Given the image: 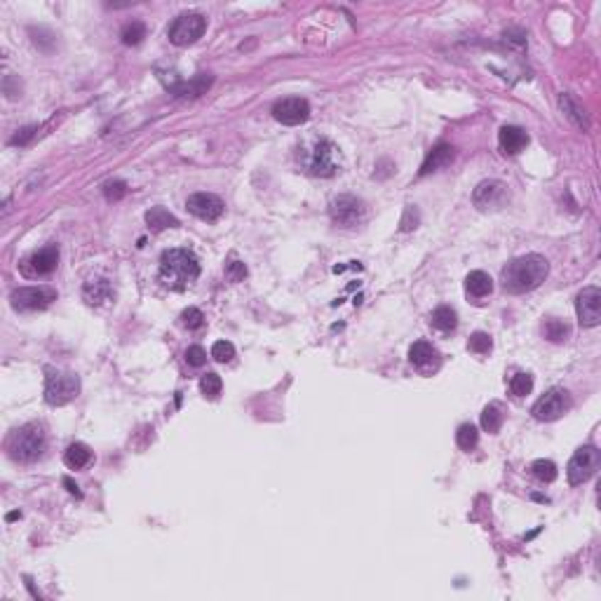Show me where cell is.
<instances>
[{"mask_svg":"<svg viewBox=\"0 0 601 601\" xmlns=\"http://www.w3.org/2000/svg\"><path fill=\"white\" fill-rule=\"evenodd\" d=\"M547 273H550V264L541 254H526L510 261L503 273H500V282L507 294H526L534 291L536 287H541L545 282Z\"/></svg>","mask_w":601,"mask_h":601,"instance_id":"obj_1","label":"cell"},{"mask_svg":"<svg viewBox=\"0 0 601 601\" xmlns=\"http://www.w3.org/2000/svg\"><path fill=\"white\" fill-rule=\"evenodd\" d=\"M200 277V261L188 249H167L160 256V280L165 287L183 291Z\"/></svg>","mask_w":601,"mask_h":601,"instance_id":"obj_2","label":"cell"},{"mask_svg":"<svg viewBox=\"0 0 601 601\" xmlns=\"http://www.w3.org/2000/svg\"><path fill=\"white\" fill-rule=\"evenodd\" d=\"M45 444H48V437H45V428L40 423H26V426L12 430L5 442V449L17 463H33L43 456Z\"/></svg>","mask_w":601,"mask_h":601,"instance_id":"obj_3","label":"cell"},{"mask_svg":"<svg viewBox=\"0 0 601 601\" xmlns=\"http://www.w3.org/2000/svg\"><path fill=\"white\" fill-rule=\"evenodd\" d=\"M80 392V381L75 374L68 372H48L45 379V402L50 406H64L68 402H73Z\"/></svg>","mask_w":601,"mask_h":601,"instance_id":"obj_4","label":"cell"},{"mask_svg":"<svg viewBox=\"0 0 601 601\" xmlns=\"http://www.w3.org/2000/svg\"><path fill=\"white\" fill-rule=\"evenodd\" d=\"M308 169H310V174L322 176V179L334 176L341 169V151H338V146L329 141V139H322V141L315 144L310 160H308Z\"/></svg>","mask_w":601,"mask_h":601,"instance_id":"obj_5","label":"cell"},{"mask_svg":"<svg viewBox=\"0 0 601 601\" xmlns=\"http://www.w3.org/2000/svg\"><path fill=\"white\" fill-rule=\"evenodd\" d=\"M599 463H601V453L597 446H580V449L573 453V458L568 460V467H566L568 484H571V487L585 484L599 470Z\"/></svg>","mask_w":601,"mask_h":601,"instance_id":"obj_6","label":"cell"},{"mask_svg":"<svg viewBox=\"0 0 601 601\" xmlns=\"http://www.w3.org/2000/svg\"><path fill=\"white\" fill-rule=\"evenodd\" d=\"M207 28V19L202 14L197 12H188V14H181V17H176L172 24H169V43H174L176 48H186V45L195 43L197 38H202Z\"/></svg>","mask_w":601,"mask_h":601,"instance_id":"obj_7","label":"cell"},{"mask_svg":"<svg viewBox=\"0 0 601 601\" xmlns=\"http://www.w3.org/2000/svg\"><path fill=\"white\" fill-rule=\"evenodd\" d=\"M329 214H331V221L338 223V226L352 228L367 219V205L355 195H338L331 200Z\"/></svg>","mask_w":601,"mask_h":601,"instance_id":"obj_8","label":"cell"},{"mask_svg":"<svg viewBox=\"0 0 601 601\" xmlns=\"http://www.w3.org/2000/svg\"><path fill=\"white\" fill-rule=\"evenodd\" d=\"M571 395H568L566 390H561V388H552L550 392H545V395L538 399V402L534 404V413L538 421H545V423H550V421H557L561 418L568 409H571Z\"/></svg>","mask_w":601,"mask_h":601,"instance_id":"obj_9","label":"cell"},{"mask_svg":"<svg viewBox=\"0 0 601 601\" xmlns=\"http://www.w3.org/2000/svg\"><path fill=\"white\" fill-rule=\"evenodd\" d=\"M12 308L19 313H31V310H43L48 308L52 300H57V291L52 287H21L12 291Z\"/></svg>","mask_w":601,"mask_h":601,"instance_id":"obj_10","label":"cell"},{"mask_svg":"<svg viewBox=\"0 0 601 601\" xmlns=\"http://www.w3.org/2000/svg\"><path fill=\"white\" fill-rule=\"evenodd\" d=\"M273 118L287 127H296L310 118V104L300 97H287L273 106Z\"/></svg>","mask_w":601,"mask_h":601,"instance_id":"obj_11","label":"cell"},{"mask_svg":"<svg viewBox=\"0 0 601 601\" xmlns=\"http://www.w3.org/2000/svg\"><path fill=\"white\" fill-rule=\"evenodd\" d=\"M186 210L193 214V217L202 219V221H217L223 217V200L214 193H193V195L186 200Z\"/></svg>","mask_w":601,"mask_h":601,"instance_id":"obj_12","label":"cell"},{"mask_svg":"<svg viewBox=\"0 0 601 601\" xmlns=\"http://www.w3.org/2000/svg\"><path fill=\"white\" fill-rule=\"evenodd\" d=\"M575 313L583 327H597L601 322V291L597 287H585L575 298Z\"/></svg>","mask_w":601,"mask_h":601,"instance_id":"obj_13","label":"cell"},{"mask_svg":"<svg viewBox=\"0 0 601 601\" xmlns=\"http://www.w3.org/2000/svg\"><path fill=\"white\" fill-rule=\"evenodd\" d=\"M475 205L480 207L482 212H489V210H500L505 202H507V186L503 181H482L480 186L475 188Z\"/></svg>","mask_w":601,"mask_h":601,"instance_id":"obj_14","label":"cell"},{"mask_svg":"<svg viewBox=\"0 0 601 601\" xmlns=\"http://www.w3.org/2000/svg\"><path fill=\"white\" fill-rule=\"evenodd\" d=\"M59 264V247L50 244L45 249L36 251L33 256L26 261V273L28 275H50Z\"/></svg>","mask_w":601,"mask_h":601,"instance_id":"obj_15","label":"cell"},{"mask_svg":"<svg viewBox=\"0 0 601 601\" xmlns=\"http://www.w3.org/2000/svg\"><path fill=\"white\" fill-rule=\"evenodd\" d=\"M210 85H212V75L210 73H197V75H193L190 80H181V82L172 85L169 92H172L174 97L195 99L200 94H205V92L210 90Z\"/></svg>","mask_w":601,"mask_h":601,"instance_id":"obj_16","label":"cell"},{"mask_svg":"<svg viewBox=\"0 0 601 601\" xmlns=\"http://www.w3.org/2000/svg\"><path fill=\"white\" fill-rule=\"evenodd\" d=\"M498 144H500V151H503L505 156H517L524 146L529 144V136L521 127L505 125L498 134Z\"/></svg>","mask_w":601,"mask_h":601,"instance_id":"obj_17","label":"cell"},{"mask_svg":"<svg viewBox=\"0 0 601 601\" xmlns=\"http://www.w3.org/2000/svg\"><path fill=\"white\" fill-rule=\"evenodd\" d=\"M409 359H411V364L413 367H418L423 369V372H428L430 367H437L439 364V352L433 343H428V341H416L411 345V350H409Z\"/></svg>","mask_w":601,"mask_h":601,"instance_id":"obj_18","label":"cell"},{"mask_svg":"<svg viewBox=\"0 0 601 601\" xmlns=\"http://www.w3.org/2000/svg\"><path fill=\"white\" fill-rule=\"evenodd\" d=\"M453 160V146L449 144H439L435 146L433 151L428 153V158L423 160V165H421V176H428V174H433V172H439L442 167H446Z\"/></svg>","mask_w":601,"mask_h":601,"instance_id":"obj_19","label":"cell"},{"mask_svg":"<svg viewBox=\"0 0 601 601\" xmlns=\"http://www.w3.org/2000/svg\"><path fill=\"white\" fill-rule=\"evenodd\" d=\"M559 106H561V111H564L566 118L571 120L578 129H588V127H590L588 113H585L583 106L578 104L575 99H573L571 94H568V92H564V94L559 97Z\"/></svg>","mask_w":601,"mask_h":601,"instance_id":"obj_20","label":"cell"},{"mask_svg":"<svg viewBox=\"0 0 601 601\" xmlns=\"http://www.w3.org/2000/svg\"><path fill=\"white\" fill-rule=\"evenodd\" d=\"M82 296L92 305L109 303V300H113V287L109 284V280H92V282L85 284Z\"/></svg>","mask_w":601,"mask_h":601,"instance_id":"obj_21","label":"cell"},{"mask_svg":"<svg viewBox=\"0 0 601 601\" xmlns=\"http://www.w3.org/2000/svg\"><path fill=\"white\" fill-rule=\"evenodd\" d=\"M465 289H467V294H470V296H475V298H484V296H489L491 291H493V280H491V275H489V273H484V271H475V273H470V275H467V280H465Z\"/></svg>","mask_w":601,"mask_h":601,"instance_id":"obj_22","label":"cell"},{"mask_svg":"<svg viewBox=\"0 0 601 601\" xmlns=\"http://www.w3.org/2000/svg\"><path fill=\"white\" fill-rule=\"evenodd\" d=\"M64 463L66 467H71V470H82V467H87L92 463V451H90V446H85L80 442H75L71 444L66 449L64 453Z\"/></svg>","mask_w":601,"mask_h":601,"instance_id":"obj_23","label":"cell"},{"mask_svg":"<svg viewBox=\"0 0 601 601\" xmlns=\"http://www.w3.org/2000/svg\"><path fill=\"white\" fill-rule=\"evenodd\" d=\"M146 223L153 230H167V228H179V219L174 214H169L165 207H151L146 212Z\"/></svg>","mask_w":601,"mask_h":601,"instance_id":"obj_24","label":"cell"},{"mask_svg":"<svg viewBox=\"0 0 601 601\" xmlns=\"http://www.w3.org/2000/svg\"><path fill=\"white\" fill-rule=\"evenodd\" d=\"M430 322H433V327L437 331H442V334H449V331H453V329H456V325H458V315L449 305H439L437 310L433 313V318H430Z\"/></svg>","mask_w":601,"mask_h":601,"instance_id":"obj_25","label":"cell"},{"mask_svg":"<svg viewBox=\"0 0 601 601\" xmlns=\"http://www.w3.org/2000/svg\"><path fill=\"white\" fill-rule=\"evenodd\" d=\"M477 442H480V433H477V428L472 426V423H463L456 433V444L463 451H472L477 446Z\"/></svg>","mask_w":601,"mask_h":601,"instance_id":"obj_26","label":"cell"},{"mask_svg":"<svg viewBox=\"0 0 601 601\" xmlns=\"http://www.w3.org/2000/svg\"><path fill=\"white\" fill-rule=\"evenodd\" d=\"M531 472H534L536 480H541L545 484H550L557 480V465L547 458H538L534 465H531Z\"/></svg>","mask_w":601,"mask_h":601,"instance_id":"obj_27","label":"cell"},{"mask_svg":"<svg viewBox=\"0 0 601 601\" xmlns=\"http://www.w3.org/2000/svg\"><path fill=\"white\" fill-rule=\"evenodd\" d=\"M500 426H503V413H500L498 404H489L487 409L482 411V428L487 433H498Z\"/></svg>","mask_w":601,"mask_h":601,"instance_id":"obj_28","label":"cell"},{"mask_svg":"<svg viewBox=\"0 0 601 601\" xmlns=\"http://www.w3.org/2000/svg\"><path fill=\"white\" fill-rule=\"evenodd\" d=\"M120 38L125 45H139L146 38V24L144 21H129V24L122 26Z\"/></svg>","mask_w":601,"mask_h":601,"instance_id":"obj_29","label":"cell"},{"mask_svg":"<svg viewBox=\"0 0 601 601\" xmlns=\"http://www.w3.org/2000/svg\"><path fill=\"white\" fill-rule=\"evenodd\" d=\"M531 390H534V379H531V374L519 372L510 379V392L514 397H526Z\"/></svg>","mask_w":601,"mask_h":601,"instance_id":"obj_30","label":"cell"},{"mask_svg":"<svg viewBox=\"0 0 601 601\" xmlns=\"http://www.w3.org/2000/svg\"><path fill=\"white\" fill-rule=\"evenodd\" d=\"M545 336L550 338V341L554 343H561V341H566V336H568V325H564V322H559V320H547L545 322Z\"/></svg>","mask_w":601,"mask_h":601,"instance_id":"obj_31","label":"cell"},{"mask_svg":"<svg viewBox=\"0 0 601 601\" xmlns=\"http://www.w3.org/2000/svg\"><path fill=\"white\" fill-rule=\"evenodd\" d=\"M223 388V383H221V376L219 374H205L202 376V381H200V390H202V395L205 397H219V392Z\"/></svg>","mask_w":601,"mask_h":601,"instance_id":"obj_32","label":"cell"},{"mask_svg":"<svg viewBox=\"0 0 601 601\" xmlns=\"http://www.w3.org/2000/svg\"><path fill=\"white\" fill-rule=\"evenodd\" d=\"M467 348L475 352V355H487V352L493 348V341L489 334H484V331H477V334L470 336V343Z\"/></svg>","mask_w":601,"mask_h":601,"instance_id":"obj_33","label":"cell"},{"mask_svg":"<svg viewBox=\"0 0 601 601\" xmlns=\"http://www.w3.org/2000/svg\"><path fill=\"white\" fill-rule=\"evenodd\" d=\"M212 357L217 362H230L235 357V345L228 341H217L212 345Z\"/></svg>","mask_w":601,"mask_h":601,"instance_id":"obj_34","label":"cell"},{"mask_svg":"<svg viewBox=\"0 0 601 601\" xmlns=\"http://www.w3.org/2000/svg\"><path fill=\"white\" fill-rule=\"evenodd\" d=\"M181 322H183V327H188V329H200L205 325V315L197 310V308H186V310L181 313Z\"/></svg>","mask_w":601,"mask_h":601,"instance_id":"obj_35","label":"cell"},{"mask_svg":"<svg viewBox=\"0 0 601 601\" xmlns=\"http://www.w3.org/2000/svg\"><path fill=\"white\" fill-rule=\"evenodd\" d=\"M226 277L230 282H242L247 277V266L242 264V261H230V264L226 266Z\"/></svg>","mask_w":601,"mask_h":601,"instance_id":"obj_36","label":"cell"},{"mask_svg":"<svg viewBox=\"0 0 601 601\" xmlns=\"http://www.w3.org/2000/svg\"><path fill=\"white\" fill-rule=\"evenodd\" d=\"M104 193L109 200H120L127 195V186H125V181H109L104 186Z\"/></svg>","mask_w":601,"mask_h":601,"instance_id":"obj_37","label":"cell"},{"mask_svg":"<svg viewBox=\"0 0 601 601\" xmlns=\"http://www.w3.org/2000/svg\"><path fill=\"white\" fill-rule=\"evenodd\" d=\"M186 362L190 367H202L207 362V352L200 348V345H190V348L186 350Z\"/></svg>","mask_w":601,"mask_h":601,"instance_id":"obj_38","label":"cell"},{"mask_svg":"<svg viewBox=\"0 0 601 601\" xmlns=\"http://www.w3.org/2000/svg\"><path fill=\"white\" fill-rule=\"evenodd\" d=\"M33 134H36V127H24V129H19V132L10 139V144L12 146H24V144L31 141V136H33Z\"/></svg>","mask_w":601,"mask_h":601,"instance_id":"obj_39","label":"cell"},{"mask_svg":"<svg viewBox=\"0 0 601 601\" xmlns=\"http://www.w3.org/2000/svg\"><path fill=\"white\" fill-rule=\"evenodd\" d=\"M64 487H66L68 491H71L73 496H78V498L82 496V493H80V489H78V484H75V482L71 480V477H64Z\"/></svg>","mask_w":601,"mask_h":601,"instance_id":"obj_40","label":"cell"},{"mask_svg":"<svg viewBox=\"0 0 601 601\" xmlns=\"http://www.w3.org/2000/svg\"><path fill=\"white\" fill-rule=\"evenodd\" d=\"M17 517H19V512H10V514H7V521H12V519H17Z\"/></svg>","mask_w":601,"mask_h":601,"instance_id":"obj_41","label":"cell"}]
</instances>
